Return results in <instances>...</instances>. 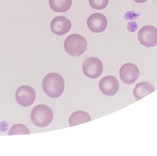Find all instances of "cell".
Returning a JSON list of instances; mask_svg holds the SVG:
<instances>
[{"mask_svg": "<svg viewBox=\"0 0 157 156\" xmlns=\"http://www.w3.org/2000/svg\"><path fill=\"white\" fill-rule=\"evenodd\" d=\"M42 87L44 92L50 97L58 98L64 89V79L58 73H48L43 79Z\"/></svg>", "mask_w": 157, "mask_h": 156, "instance_id": "6da1fadb", "label": "cell"}, {"mask_svg": "<svg viewBox=\"0 0 157 156\" xmlns=\"http://www.w3.org/2000/svg\"><path fill=\"white\" fill-rule=\"evenodd\" d=\"M87 46L86 39L77 34L69 35L64 43V47L66 53L74 57L82 55L86 51Z\"/></svg>", "mask_w": 157, "mask_h": 156, "instance_id": "7a4b0ae2", "label": "cell"}, {"mask_svg": "<svg viewBox=\"0 0 157 156\" xmlns=\"http://www.w3.org/2000/svg\"><path fill=\"white\" fill-rule=\"evenodd\" d=\"M53 117V110L45 105L36 106L31 113V119L33 122L39 127L48 126L52 122Z\"/></svg>", "mask_w": 157, "mask_h": 156, "instance_id": "3957f363", "label": "cell"}, {"mask_svg": "<svg viewBox=\"0 0 157 156\" xmlns=\"http://www.w3.org/2000/svg\"><path fill=\"white\" fill-rule=\"evenodd\" d=\"M83 73L91 79L99 77L103 70V64L100 59L95 57H90L86 59L82 65Z\"/></svg>", "mask_w": 157, "mask_h": 156, "instance_id": "277c9868", "label": "cell"}, {"mask_svg": "<svg viewBox=\"0 0 157 156\" xmlns=\"http://www.w3.org/2000/svg\"><path fill=\"white\" fill-rule=\"evenodd\" d=\"M138 39L141 45L146 47H152L157 45V29L151 25H146L140 28L138 32Z\"/></svg>", "mask_w": 157, "mask_h": 156, "instance_id": "5b68a950", "label": "cell"}, {"mask_svg": "<svg viewBox=\"0 0 157 156\" xmlns=\"http://www.w3.org/2000/svg\"><path fill=\"white\" fill-rule=\"evenodd\" d=\"M16 101L24 107L31 105L36 99L35 90L29 86H22L17 89L15 93Z\"/></svg>", "mask_w": 157, "mask_h": 156, "instance_id": "8992f818", "label": "cell"}, {"mask_svg": "<svg viewBox=\"0 0 157 156\" xmlns=\"http://www.w3.org/2000/svg\"><path fill=\"white\" fill-rule=\"evenodd\" d=\"M119 74L120 79L124 83L131 84L138 79L140 72L137 65L132 63H126L121 66Z\"/></svg>", "mask_w": 157, "mask_h": 156, "instance_id": "52a82bcc", "label": "cell"}, {"mask_svg": "<svg viewBox=\"0 0 157 156\" xmlns=\"http://www.w3.org/2000/svg\"><path fill=\"white\" fill-rule=\"evenodd\" d=\"M87 26L92 32L100 33L105 30L107 26V20L103 14L95 13L88 17Z\"/></svg>", "mask_w": 157, "mask_h": 156, "instance_id": "ba28073f", "label": "cell"}, {"mask_svg": "<svg viewBox=\"0 0 157 156\" xmlns=\"http://www.w3.org/2000/svg\"><path fill=\"white\" fill-rule=\"evenodd\" d=\"M99 86L103 94L107 96H112L118 92L119 83L115 76H106L101 80Z\"/></svg>", "mask_w": 157, "mask_h": 156, "instance_id": "9c48e42d", "label": "cell"}, {"mask_svg": "<svg viewBox=\"0 0 157 156\" xmlns=\"http://www.w3.org/2000/svg\"><path fill=\"white\" fill-rule=\"evenodd\" d=\"M50 28L55 34L63 35L70 31L71 22L64 16H58L52 20L50 23Z\"/></svg>", "mask_w": 157, "mask_h": 156, "instance_id": "30bf717a", "label": "cell"}, {"mask_svg": "<svg viewBox=\"0 0 157 156\" xmlns=\"http://www.w3.org/2000/svg\"><path fill=\"white\" fill-rule=\"evenodd\" d=\"M155 91L153 86L149 82L144 81L136 84L133 91V95L135 98L138 100Z\"/></svg>", "mask_w": 157, "mask_h": 156, "instance_id": "8fae6325", "label": "cell"}, {"mask_svg": "<svg viewBox=\"0 0 157 156\" xmlns=\"http://www.w3.org/2000/svg\"><path fill=\"white\" fill-rule=\"evenodd\" d=\"M91 120L90 114L84 111H77L72 113L69 119V124L71 127L89 122Z\"/></svg>", "mask_w": 157, "mask_h": 156, "instance_id": "7c38bea8", "label": "cell"}, {"mask_svg": "<svg viewBox=\"0 0 157 156\" xmlns=\"http://www.w3.org/2000/svg\"><path fill=\"white\" fill-rule=\"evenodd\" d=\"M50 8L56 12H65L70 9L72 0H49Z\"/></svg>", "mask_w": 157, "mask_h": 156, "instance_id": "4fadbf2b", "label": "cell"}, {"mask_svg": "<svg viewBox=\"0 0 157 156\" xmlns=\"http://www.w3.org/2000/svg\"><path fill=\"white\" fill-rule=\"evenodd\" d=\"M29 130L28 128L21 124H17L13 125L9 131V135H25L29 134Z\"/></svg>", "mask_w": 157, "mask_h": 156, "instance_id": "5bb4252c", "label": "cell"}, {"mask_svg": "<svg viewBox=\"0 0 157 156\" xmlns=\"http://www.w3.org/2000/svg\"><path fill=\"white\" fill-rule=\"evenodd\" d=\"M89 3L93 9L102 10L107 6L109 0H89Z\"/></svg>", "mask_w": 157, "mask_h": 156, "instance_id": "9a60e30c", "label": "cell"}, {"mask_svg": "<svg viewBox=\"0 0 157 156\" xmlns=\"http://www.w3.org/2000/svg\"><path fill=\"white\" fill-rule=\"evenodd\" d=\"M137 3H144L146 2L147 0H134Z\"/></svg>", "mask_w": 157, "mask_h": 156, "instance_id": "2e32d148", "label": "cell"}]
</instances>
